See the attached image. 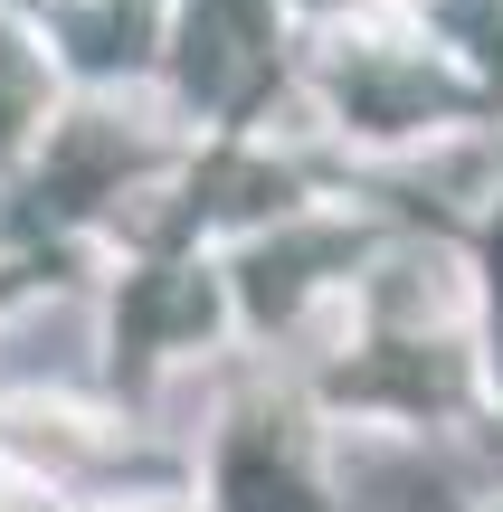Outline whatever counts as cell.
Returning <instances> with one entry per match:
<instances>
[{
    "label": "cell",
    "mask_w": 503,
    "mask_h": 512,
    "mask_svg": "<svg viewBox=\"0 0 503 512\" xmlns=\"http://www.w3.org/2000/svg\"><path fill=\"white\" fill-rule=\"evenodd\" d=\"M418 29H437L456 76L485 105H503V0H418Z\"/></svg>",
    "instance_id": "4"
},
{
    "label": "cell",
    "mask_w": 503,
    "mask_h": 512,
    "mask_svg": "<svg viewBox=\"0 0 503 512\" xmlns=\"http://www.w3.org/2000/svg\"><path fill=\"white\" fill-rule=\"evenodd\" d=\"M48 10H67V0H48Z\"/></svg>",
    "instance_id": "5"
},
{
    "label": "cell",
    "mask_w": 503,
    "mask_h": 512,
    "mask_svg": "<svg viewBox=\"0 0 503 512\" xmlns=\"http://www.w3.org/2000/svg\"><path fill=\"white\" fill-rule=\"evenodd\" d=\"M209 512H333V484L314 465L295 399L247 389L209 427Z\"/></svg>",
    "instance_id": "2"
},
{
    "label": "cell",
    "mask_w": 503,
    "mask_h": 512,
    "mask_svg": "<svg viewBox=\"0 0 503 512\" xmlns=\"http://www.w3.org/2000/svg\"><path fill=\"white\" fill-rule=\"evenodd\" d=\"M57 124V57H48V29H19L0 10V171L29 162Z\"/></svg>",
    "instance_id": "3"
},
{
    "label": "cell",
    "mask_w": 503,
    "mask_h": 512,
    "mask_svg": "<svg viewBox=\"0 0 503 512\" xmlns=\"http://www.w3.org/2000/svg\"><path fill=\"white\" fill-rule=\"evenodd\" d=\"M304 86H314L323 124L352 133L361 152H428V143H456V133H475V105H485V95H475L466 76L428 48V38L380 29V19L333 29V38L314 48V67H304Z\"/></svg>",
    "instance_id": "1"
}]
</instances>
